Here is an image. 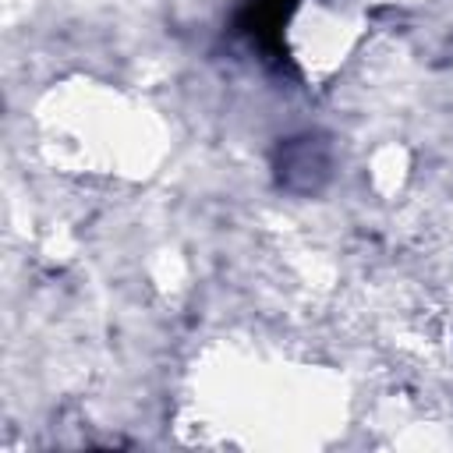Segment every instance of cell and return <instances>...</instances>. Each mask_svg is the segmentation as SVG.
<instances>
[{"label":"cell","mask_w":453,"mask_h":453,"mask_svg":"<svg viewBox=\"0 0 453 453\" xmlns=\"http://www.w3.org/2000/svg\"><path fill=\"white\" fill-rule=\"evenodd\" d=\"M326 173V159L311 149V138H301L297 145H287V152H283V177H287V184L294 180V173Z\"/></svg>","instance_id":"cell-1"}]
</instances>
